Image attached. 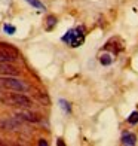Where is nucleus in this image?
Returning <instances> with one entry per match:
<instances>
[{
	"mask_svg": "<svg viewBox=\"0 0 138 146\" xmlns=\"http://www.w3.org/2000/svg\"><path fill=\"white\" fill-rule=\"evenodd\" d=\"M0 49H3L5 52H8V54H11L12 57H15V58H18V49L16 48H14L12 45H9V43H0Z\"/></svg>",
	"mask_w": 138,
	"mask_h": 146,
	"instance_id": "6e6552de",
	"label": "nucleus"
},
{
	"mask_svg": "<svg viewBox=\"0 0 138 146\" xmlns=\"http://www.w3.org/2000/svg\"><path fill=\"white\" fill-rule=\"evenodd\" d=\"M27 3H30L33 8H36V9H40V11H45V5L40 2V0H25Z\"/></svg>",
	"mask_w": 138,
	"mask_h": 146,
	"instance_id": "f8f14e48",
	"label": "nucleus"
},
{
	"mask_svg": "<svg viewBox=\"0 0 138 146\" xmlns=\"http://www.w3.org/2000/svg\"><path fill=\"white\" fill-rule=\"evenodd\" d=\"M120 143L122 145H128V146H134L137 143V136L134 134V133H131V131L123 133L122 137H120Z\"/></svg>",
	"mask_w": 138,
	"mask_h": 146,
	"instance_id": "0eeeda50",
	"label": "nucleus"
},
{
	"mask_svg": "<svg viewBox=\"0 0 138 146\" xmlns=\"http://www.w3.org/2000/svg\"><path fill=\"white\" fill-rule=\"evenodd\" d=\"M100 63L103 66H110L113 63V57H111V54H101L100 55Z\"/></svg>",
	"mask_w": 138,
	"mask_h": 146,
	"instance_id": "9d476101",
	"label": "nucleus"
},
{
	"mask_svg": "<svg viewBox=\"0 0 138 146\" xmlns=\"http://www.w3.org/2000/svg\"><path fill=\"white\" fill-rule=\"evenodd\" d=\"M22 121L19 118H6V119H2L0 121V128L5 130V131H15L21 127Z\"/></svg>",
	"mask_w": 138,
	"mask_h": 146,
	"instance_id": "20e7f679",
	"label": "nucleus"
},
{
	"mask_svg": "<svg viewBox=\"0 0 138 146\" xmlns=\"http://www.w3.org/2000/svg\"><path fill=\"white\" fill-rule=\"evenodd\" d=\"M3 30H5V33H8V35H14V33L16 31V29L14 27V25H11V24H5Z\"/></svg>",
	"mask_w": 138,
	"mask_h": 146,
	"instance_id": "4468645a",
	"label": "nucleus"
},
{
	"mask_svg": "<svg viewBox=\"0 0 138 146\" xmlns=\"http://www.w3.org/2000/svg\"><path fill=\"white\" fill-rule=\"evenodd\" d=\"M15 116L19 118L21 121H27V122H33V124H36V122L40 121V116H39L37 113H34V112H30V110H27V109L16 112Z\"/></svg>",
	"mask_w": 138,
	"mask_h": 146,
	"instance_id": "39448f33",
	"label": "nucleus"
},
{
	"mask_svg": "<svg viewBox=\"0 0 138 146\" xmlns=\"http://www.w3.org/2000/svg\"><path fill=\"white\" fill-rule=\"evenodd\" d=\"M15 57H12L11 54L5 52L3 49H0V63H14L15 61Z\"/></svg>",
	"mask_w": 138,
	"mask_h": 146,
	"instance_id": "1a4fd4ad",
	"label": "nucleus"
},
{
	"mask_svg": "<svg viewBox=\"0 0 138 146\" xmlns=\"http://www.w3.org/2000/svg\"><path fill=\"white\" fill-rule=\"evenodd\" d=\"M60 103H61V106H62V108L65 109V110H67V112H70L71 109H70V103L68 102H65V100H60Z\"/></svg>",
	"mask_w": 138,
	"mask_h": 146,
	"instance_id": "2eb2a0df",
	"label": "nucleus"
},
{
	"mask_svg": "<svg viewBox=\"0 0 138 146\" xmlns=\"http://www.w3.org/2000/svg\"><path fill=\"white\" fill-rule=\"evenodd\" d=\"M61 40L64 43H68L70 46H73V48L80 46L85 42V27H83V25H79V27H76V29L68 30L61 37Z\"/></svg>",
	"mask_w": 138,
	"mask_h": 146,
	"instance_id": "7ed1b4c3",
	"label": "nucleus"
},
{
	"mask_svg": "<svg viewBox=\"0 0 138 146\" xmlns=\"http://www.w3.org/2000/svg\"><path fill=\"white\" fill-rule=\"evenodd\" d=\"M0 102L9 106H16V108H22V109H30L33 106L31 98H28L27 96L21 94V92H11V94H6L0 98Z\"/></svg>",
	"mask_w": 138,
	"mask_h": 146,
	"instance_id": "f257e3e1",
	"label": "nucleus"
},
{
	"mask_svg": "<svg viewBox=\"0 0 138 146\" xmlns=\"http://www.w3.org/2000/svg\"><path fill=\"white\" fill-rule=\"evenodd\" d=\"M39 145H40V146H46V145H48V142H45V140H43V139H42V140H40V142H39Z\"/></svg>",
	"mask_w": 138,
	"mask_h": 146,
	"instance_id": "dca6fc26",
	"label": "nucleus"
},
{
	"mask_svg": "<svg viewBox=\"0 0 138 146\" xmlns=\"http://www.w3.org/2000/svg\"><path fill=\"white\" fill-rule=\"evenodd\" d=\"M137 122H138V112H132V113H131V116L128 118V124L135 125Z\"/></svg>",
	"mask_w": 138,
	"mask_h": 146,
	"instance_id": "ddd939ff",
	"label": "nucleus"
},
{
	"mask_svg": "<svg viewBox=\"0 0 138 146\" xmlns=\"http://www.w3.org/2000/svg\"><path fill=\"white\" fill-rule=\"evenodd\" d=\"M0 73L3 76H18L19 70L14 66H11V63H0Z\"/></svg>",
	"mask_w": 138,
	"mask_h": 146,
	"instance_id": "423d86ee",
	"label": "nucleus"
},
{
	"mask_svg": "<svg viewBox=\"0 0 138 146\" xmlns=\"http://www.w3.org/2000/svg\"><path fill=\"white\" fill-rule=\"evenodd\" d=\"M0 88L9 90V91H16V92H27L28 85L24 84L16 76H2L0 78Z\"/></svg>",
	"mask_w": 138,
	"mask_h": 146,
	"instance_id": "f03ea898",
	"label": "nucleus"
},
{
	"mask_svg": "<svg viewBox=\"0 0 138 146\" xmlns=\"http://www.w3.org/2000/svg\"><path fill=\"white\" fill-rule=\"evenodd\" d=\"M55 24H57V18L54 15H49L46 18V30H52L55 27Z\"/></svg>",
	"mask_w": 138,
	"mask_h": 146,
	"instance_id": "9b49d317",
	"label": "nucleus"
}]
</instances>
